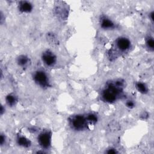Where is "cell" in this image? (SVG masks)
I'll use <instances>...</instances> for the list:
<instances>
[{
	"mask_svg": "<svg viewBox=\"0 0 154 154\" xmlns=\"http://www.w3.org/2000/svg\"><path fill=\"white\" fill-rule=\"evenodd\" d=\"M123 88L124 81L122 79H119L108 82L101 91V99L108 103H114L122 96Z\"/></svg>",
	"mask_w": 154,
	"mask_h": 154,
	"instance_id": "obj_1",
	"label": "cell"
},
{
	"mask_svg": "<svg viewBox=\"0 0 154 154\" xmlns=\"http://www.w3.org/2000/svg\"><path fill=\"white\" fill-rule=\"evenodd\" d=\"M71 128L76 131H82L87 129L90 125L87 120L86 116L82 114L72 116L69 119Z\"/></svg>",
	"mask_w": 154,
	"mask_h": 154,
	"instance_id": "obj_2",
	"label": "cell"
},
{
	"mask_svg": "<svg viewBox=\"0 0 154 154\" xmlns=\"http://www.w3.org/2000/svg\"><path fill=\"white\" fill-rule=\"evenodd\" d=\"M32 78L34 82L42 88H46L50 86L49 79L48 74L43 70H37L33 73Z\"/></svg>",
	"mask_w": 154,
	"mask_h": 154,
	"instance_id": "obj_3",
	"label": "cell"
},
{
	"mask_svg": "<svg viewBox=\"0 0 154 154\" xmlns=\"http://www.w3.org/2000/svg\"><path fill=\"white\" fill-rule=\"evenodd\" d=\"M39 146L43 149H48L52 144V133L49 131H44L39 134L37 137Z\"/></svg>",
	"mask_w": 154,
	"mask_h": 154,
	"instance_id": "obj_4",
	"label": "cell"
},
{
	"mask_svg": "<svg viewBox=\"0 0 154 154\" xmlns=\"http://www.w3.org/2000/svg\"><path fill=\"white\" fill-rule=\"evenodd\" d=\"M41 58L43 63L48 67L54 66L57 61V56L50 50H46L43 51L42 54Z\"/></svg>",
	"mask_w": 154,
	"mask_h": 154,
	"instance_id": "obj_5",
	"label": "cell"
},
{
	"mask_svg": "<svg viewBox=\"0 0 154 154\" xmlns=\"http://www.w3.org/2000/svg\"><path fill=\"white\" fill-rule=\"evenodd\" d=\"M116 48L120 52H126L128 51L131 46L130 40L125 37H119L115 42Z\"/></svg>",
	"mask_w": 154,
	"mask_h": 154,
	"instance_id": "obj_6",
	"label": "cell"
},
{
	"mask_svg": "<svg viewBox=\"0 0 154 154\" xmlns=\"http://www.w3.org/2000/svg\"><path fill=\"white\" fill-rule=\"evenodd\" d=\"M100 27L104 30H110L115 28V23L109 17L105 16L101 17L100 19Z\"/></svg>",
	"mask_w": 154,
	"mask_h": 154,
	"instance_id": "obj_7",
	"label": "cell"
},
{
	"mask_svg": "<svg viewBox=\"0 0 154 154\" xmlns=\"http://www.w3.org/2000/svg\"><path fill=\"white\" fill-rule=\"evenodd\" d=\"M18 9L23 13H29L33 10V5L29 1H21L18 3Z\"/></svg>",
	"mask_w": 154,
	"mask_h": 154,
	"instance_id": "obj_8",
	"label": "cell"
},
{
	"mask_svg": "<svg viewBox=\"0 0 154 154\" xmlns=\"http://www.w3.org/2000/svg\"><path fill=\"white\" fill-rule=\"evenodd\" d=\"M16 142L19 146L24 148H28L31 146V141L29 139L22 135H17Z\"/></svg>",
	"mask_w": 154,
	"mask_h": 154,
	"instance_id": "obj_9",
	"label": "cell"
},
{
	"mask_svg": "<svg viewBox=\"0 0 154 154\" xmlns=\"http://www.w3.org/2000/svg\"><path fill=\"white\" fill-rule=\"evenodd\" d=\"M16 62L18 66L22 67H26L29 65L30 60L29 57L25 55H20L17 57Z\"/></svg>",
	"mask_w": 154,
	"mask_h": 154,
	"instance_id": "obj_10",
	"label": "cell"
},
{
	"mask_svg": "<svg viewBox=\"0 0 154 154\" xmlns=\"http://www.w3.org/2000/svg\"><path fill=\"white\" fill-rule=\"evenodd\" d=\"M17 102V97L16 95L13 93L8 94L5 97V102L9 106H14Z\"/></svg>",
	"mask_w": 154,
	"mask_h": 154,
	"instance_id": "obj_11",
	"label": "cell"
},
{
	"mask_svg": "<svg viewBox=\"0 0 154 154\" xmlns=\"http://www.w3.org/2000/svg\"><path fill=\"white\" fill-rule=\"evenodd\" d=\"M135 88L137 90L143 94H146L149 91V88L147 85L143 82L138 81L135 83Z\"/></svg>",
	"mask_w": 154,
	"mask_h": 154,
	"instance_id": "obj_12",
	"label": "cell"
},
{
	"mask_svg": "<svg viewBox=\"0 0 154 154\" xmlns=\"http://www.w3.org/2000/svg\"><path fill=\"white\" fill-rule=\"evenodd\" d=\"M86 116L87 120L90 125H95L97 122V116L94 113H89Z\"/></svg>",
	"mask_w": 154,
	"mask_h": 154,
	"instance_id": "obj_13",
	"label": "cell"
},
{
	"mask_svg": "<svg viewBox=\"0 0 154 154\" xmlns=\"http://www.w3.org/2000/svg\"><path fill=\"white\" fill-rule=\"evenodd\" d=\"M146 45L147 48L150 51H153L154 49V40L152 37H148L146 40Z\"/></svg>",
	"mask_w": 154,
	"mask_h": 154,
	"instance_id": "obj_14",
	"label": "cell"
},
{
	"mask_svg": "<svg viewBox=\"0 0 154 154\" xmlns=\"http://www.w3.org/2000/svg\"><path fill=\"white\" fill-rule=\"evenodd\" d=\"M48 40L52 45H57L58 43V39H57V38L52 33H51V34L49 33L48 34Z\"/></svg>",
	"mask_w": 154,
	"mask_h": 154,
	"instance_id": "obj_15",
	"label": "cell"
},
{
	"mask_svg": "<svg viewBox=\"0 0 154 154\" xmlns=\"http://www.w3.org/2000/svg\"><path fill=\"white\" fill-rule=\"evenodd\" d=\"M125 105H126V106L129 109H132L133 108L135 107V102H134V100H128L125 103Z\"/></svg>",
	"mask_w": 154,
	"mask_h": 154,
	"instance_id": "obj_16",
	"label": "cell"
},
{
	"mask_svg": "<svg viewBox=\"0 0 154 154\" xmlns=\"http://www.w3.org/2000/svg\"><path fill=\"white\" fill-rule=\"evenodd\" d=\"M106 153H109V154H114V153H118V152L116 150V149H113V148H110L109 149H108V150L106 152Z\"/></svg>",
	"mask_w": 154,
	"mask_h": 154,
	"instance_id": "obj_17",
	"label": "cell"
},
{
	"mask_svg": "<svg viewBox=\"0 0 154 154\" xmlns=\"http://www.w3.org/2000/svg\"><path fill=\"white\" fill-rule=\"evenodd\" d=\"M5 142V136L4 135V134H1V137H0V143H1V145L2 146L4 144Z\"/></svg>",
	"mask_w": 154,
	"mask_h": 154,
	"instance_id": "obj_18",
	"label": "cell"
},
{
	"mask_svg": "<svg viewBox=\"0 0 154 154\" xmlns=\"http://www.w3.org/2000/svg\"><path fill=\"white\" fill-rule=\"evenodd\" d=\"M153 14H154L153 11H152L149 13V18L150 19V20H151L152 22L153 21Z\"/></svg>",
	"mask_w": 154,
	"mask_h": 154,
	"instance_id": "obj_19",
	"label": "cell"
},
{
	"mask_svg": "<svg viewBox=\"0 0 154 154\" xmlns=\"http://www.w3.org/2000/svg\"><path fill=\"white\" fill-rule=\"evenodd\" d=\"M4 111H5V109H4V107H3V106L2 105L1 107V115H2V114H3Z\"/></svg>",
	"mask_w": 154,
	"mask_h": 154,
	"instance_id": "obj_20",
	"label": "cell"
}]
</instances>
